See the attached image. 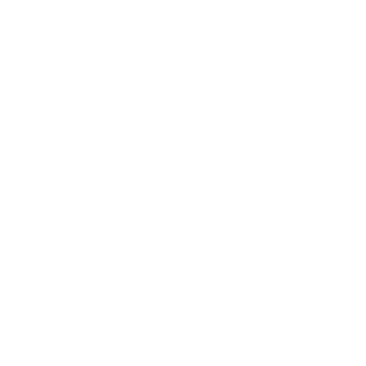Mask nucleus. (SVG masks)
I'll return each mask as SVG.
<instances>
[]
</instances>
